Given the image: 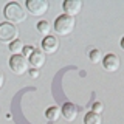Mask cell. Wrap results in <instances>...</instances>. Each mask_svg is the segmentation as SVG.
Wrapping results in <instances>:
<instances>
[{"mask_svg":"<svg viewBox=\"0 0 124 124\" xmlns=\"http://www.w3.org/2000/svg\"><path fill=\"white\" fill-rule=\"evenodd\" d=\"M36 30L39 31V33L42 34V36H50V31H51V25H50V22L46 20H40L36 23Z\"/></svg>","mask_w":124,"mask_h":124,"instance_id":"cell-12","label":"cell"},{"mask_svg":"<svg viewBox=\"0 0 124 124\" xmlns=\"http://www.w3.org/2000/svg\"><path fill=\"white\" fill-rule=\"evenodd\" d=\"M88 57H90L92 64H98V62L102 61V53H101V50H98V48H92L90 53H88Z\"/></svg>","mask_w":124,"mask_h":124,"instance_id":"cell-14","label":"cell"},{"mask_svg":"<svg viewBox=\"0 0 124 124\" xmlns=\"http://www.w3.org/2000/svg\"><path fill=\"white\" fill-rule=\"evenodd\" d=\"M30 76H31V78H37V76H39V70H36V68L30 70Z\"/></svg>","mask_w":124,"mask_h":124,"instance_id":"cell-18","label":"cell"},{"mask_svg":"<svg viewBox=\"0 0 124 124\" xmlns=\"http://www.w3.org/2000/svg\"><path fill=\"white\" fill-rule=\"evenodd\" d=\"M84 124H102L101 115H96V113H93V112H88V113L84 116Z\"/></svg>","mask_w":124,"mask_h":124,"instance_id":"cell-13","label":"cell"},{"mask_svg":"<svg viewBox=\"0 0 124 124\" xmlns=\"http://www.w3.org/2000/svg\"><path fill=\"white\" fill-rule=\"evenodd\" d=\"M25 5L31 16H44L48 11V2L46 0H26Z\"/></svg>","mask_w":124,"mask_h":124,"instance_id":"cell-5","label":"cell"},{"mask_svg":"<svg viewBox=\"0 0 124 124\" xmlns=\"http://www.w3.org/2000/svg\"><path fill=\"white\" fill-rule=\"evenodd\" d=\"M61 115L64 116L67 121L71 123V121H75L78 118V107L73 102H65L64 106H62V108H61Z\"/></svg>","mask_w":124,"mask_h":124,"instance_id":"cell-9","label":"cell"},{"mask_svg":"<svg viewBox=\"0 0 124 124\" xmlns=\"http://www.w3.org/2000/svg\"><path fill=\"white\" fill-rule=\"evenodd\" d=\"M57 50H59V39L51 36V34L44 37V40H42V51L48 53V54H53V53H56Z\"/></svg>","mask_w":124,"mask_h":124,"instance_id":"cell-8","label":"cell"},{"mask_svg":"<svg viewBox=\"0 0 124 124\" xmlns=\"http://www.w3.org/2000/svg\"><path fill=\"white\" fill-rule=\"evenodd\" d=\"M9 68L14 75H25L28 71V59L22 54H13L9 59Z\"/></svg>","mask_w":124,"mask_h":124,"instance_id":"cell-4","label":"cell"},{"mask_svg":"<svg viewBox=\"0 0 124 124\" xmlns=\"http://www.w3.org/2000/svg\"><path fill=\"white\" fill-rule=\"evenodd\" d=\"M28 64L36 70L40 68L42 65L45 64V53L40 51V50H34V51L31 53V56L28 57Z\"/></svg>","mask_w":124,"mask_h":124,"instance_id":"cell-10","label":"cell"},{"mask_svg":"<svg viewBox=\"0 0 124 124\" xmlns=\"http://www.w3.org/2000/svg\"><path fill=\"white\" fill-rule=\"evenodd\" d=\"M62 9H64V13L70 16V17H75L81 13V9H82V2L81 0H65L64 3H62Z\"/></svg>","mask_w":124,"mask_h":124,"instance_id":"cell-7","label":"cell"},{"mask_svg":"<svg viewBox=\"0 0 124 124\" xmlns=\"http://www.w3.org/2000/svg\"><path fill=\"white\" fill-rule=\"evenodd\" d=\"M75 17H70L67 14H62L54 20V31L59 36H68L73 30H75Z\"/></svg>","mask_w":124,"mask_h":124,"instance_id":"cell-2","label":"cell"},{"mask_svg":"<svg viewBox=\"0 0 124 124\" xmlns=\"http://www.w3.org/2000/svg\"><path fill=\"white\" fill-rule=\"evenodd\" d=\"M33 51H34V48H33V46L26 45V46H23V50H22V56H23V57H30Z\"/></svg>","mask_w":124,"mask_h":124,"instance_id":"cell-17","label":"cell"},{"mask_svg":"<svg viewBox=\"0 0 124 124\" xmlns=\"http://www.w3.org/2000/svg\"><path fill=\"white\" fill-rule=\"evenodd\" d=\"M119 64H121V62H119V57L113 53H108L102 57V67H104L106 71H110V73L118 71Z\"/></svg>","mask_w":124,"mask_h":124,"instance_id":"cell-6","label":"cell"},{"mask_svg":"<svg viewBox=\"0 0 124 124\" xmlns=\"http://www.w3.org/2000/svg\"><path fill=\"white\" fill-rule=\"evenodd\" d=\"M23 42L20 40V39H17V40H14V42H11L9 44V51L13 53V54H20L22 53V50H23Z\"/></svg>","mask_w":124,"mask_h":124,"instance_id":"cell-15","label":"cell"},{"mask_svg":"<svg viewBox=\"0 0 124 124\" xmlns=\"http://www.w3.org/2000/svg\"><path fill=\"white\" fill-rule=\"evenodd\" d=\"M19 37V28L9 22L0 23V40L2 42H14Z\"/></svg>","mask_w":124,"mask_h":124,"instance_id":"cell-3","label":"cell"},{"mask_svg":"<svg viewBox=\"0 0 124 124\" xmlns=\"http://www.w3.org/2000/svg\"><path fill=\"white\" fill-rule=\"evenodd\" d=\"M45 118L48 119L50 123L57 121V119L61 118V108L57 107V106H51V107H48V108L45 110Z\"/></svg>","mask_w":124,"mask_h":124,"instance_id":"cell-11","label":"cell"},{"mask_svg":"<svg viewBox=\"0 0 124 124\" xmlns=\"http://www.w3.org/2000/svg\"><path fill=\"white\" fill-rule=\"evenodd\" d=\"M3 84H5V76H3V73L0 71V88L3 87Z\"/></svg>","mask_w":124,"mask_h":124,"instance_id":"cell-19","label":"cell"},{"mask_svg":"<svg viewBox=\"0 0 124 124\" xmlns=\"http://www.w3.org/2000/svg\"><path fill=\"white\" fill-rule=\"evenodd\" d=\"M102 110H104V104L102 102H99V101L93 102V106H92V112H93V113L101 115V113H102Z\"/></svg>","mask_w":124,"mask_h":124,"instance_id":"cell-16","label":"cell"},{"mask_svg":"<svg viewBox=\"0 0 124 124\" xmlns=\"http://www.w3.org/2000/svg\"><path fill=\"white\" fill-rule=\"evenodd\" d=\"M3 13H5V17L8 19V22L13 23V25L22 23V22L26 19L25 9H23L22 5H20V3H17V2H9V3H6L5 11H3Z\"/></svg>","mask_w":124,"mask_h":124,"instance_id":"cell-1","label":"cell"},{"mask_svg":"<svg viewBox=\"0 0 124 124\" xmlns=\"http://www.w3.org/2000/svg\"><path fill=\"white\" fill-rule=\"evenodd\" d=\"M121 48H123V51H124V37L121 39Z\"/></svg>","mask_w":124,"mask_h":124,"instance_id":"cell-20","label":"cell"}]
</instances>
